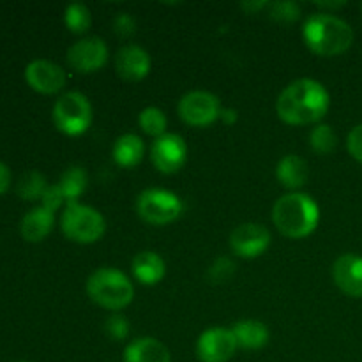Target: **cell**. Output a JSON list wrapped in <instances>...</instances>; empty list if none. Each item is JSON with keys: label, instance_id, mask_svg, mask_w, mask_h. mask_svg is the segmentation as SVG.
Listing matches in <instances>:
<instances>
[{"label": "cell", "instance_id": "1", "mask_svg": "<svg viewBox=\"0 0 362 362\" xmlns=\"http://www.w3.org/2000/svg\"><path fill=\"white\" fill-rule=\"evenodd\" d=\"M329 103V92L320 81L300 78L279 94L276 112L290 126H308L324 119Z\"/></svg>", "mask_w": 362, "mask_h": 362}, {"label": "cell", "instance_id": "2", "mask_svg": "<svg viewBox=\"0 0 362 362\" xmlns=\"http://www.w3.org/2000/svg\"><path fill=\"white\" fill-rule=\"evenodd\" d=\"M272 221L285 237L304 239L318 226L320 209L310 194L290 193L274 204Z\"/></svg>", "mask_w": 362, "mask_h": 362}, {"label": "cell", "instance_id": "3", "mask_svg": "<svg viewBox=\"0 0 362 362\" xmlns=\"http://www.w3.org/2000/svg\"><path fill=\"white\" fill-rule=\"evenodd\" d=\"M303 35L308 48L322 57L341 55L354 42L352 27L329 13H317L308 18Z\"/></svg>", "mask_w": 362, "mask_h": 362}, {"label": "cell", "instance_id": "4", "mask_svg": "<svg viewBox=\"0 0 362 362\" xmlns=\"http://www.w3.org/2000/svg\"><path fill=\"white\" fill-rule=\"evenodd\" d=\"M87 293L95 304L110 311L124 310L133 300L134 288L119 269L103 267L87 279Z\"/></svg>", "mask_w": 362, "mask_h": 362}, {"label": "cell", "instance_id": "5", "mask_svg": "<svg viewBox=\"0 0 362 362\" xmlns=\"http://www.w3.org/2000/svg\"><path fill=\"white\" fill-rule=\"evenodd\" d=\"M60 228L69 240L80 244H92L103 237L106 230L101 212L78 202L67 204L60 218Z\"/></svg>", "mask_w": 362, "mask_h": 362}, {"label": "cell", "instance_id": "6", "mask_svg": "<svg viewBox=\"0 0 362 362\" xmlns=\"http://www.w3.org/2000/svg\"><path fill=\"white\" fill-rule=\"evenodd\" d=\"M53 124L67 136H80L92 124V106L81 92H67L53 106Z\"/></svg>", "mask_w": 362, "mask_h": 362}, {"label": "cell", "instance_id": "7", "mask_svg": "<svg viewBox=\"0 0 362 362\" xmlns=\"http://www.w3.org/2000/svg\"><path fill=\"white\" fill-rule=\"evenodd\" d=\"M184 205L175 193L159 187L145 189L136 200V212L144 221L151 225H168L180 218Z\"/></svg>", "mask_w": 362, "mask_h": 362}, {"label": "cell", "instance_id": "8", "mask_svg": "<svg viewBox=\"0 0 362 362\" xmlns=\"http://www.w3.org/2000/svg\"><path fill=\"white\" fill-rule=\"evenodd\" d=\"M179 115L186 124L194 127L211 126L221 117V103L214 94L205 90H193L179 101Z\"/></svg>", "mask_w": 362, "mask_h": 362}, {"label": "cell", "instance_id": "9", "mask_svg": "<svg viewBox=\"0 0 362 362\" xmlns=\"http://www.w3.org/2000/svg\"><path fill=\"white\" fill-rule=\"evenodd\" d=\"M187 158V147L182 136L166 133L156 138L151 148V159L161 173H177Z\"/></svg>", "mask_w": 362, "mask_h": 362}, {"label": "cell", "instance_id": "10", "mask_svg": "<svg viewBox=\"0 0 362 362\" xmlns=\"http://www.w3.org/2000/svg\"><path fill=\"white\" fill-rule=\"evenodd\" d=\"M108 60V46L101 37H85L74 42L67 52V62L78 73H94Z\"/></svg>", "mask_w": 362, "mask_h": 362}, {"label": "cell", "instance_id": "11", "mask_svg": "<svg viewBox=\"0 0 362 362\" xmlns=\"http://www.w3.org/2000/svg\"><path fill=\"white\" fill-rule=\"evenodd\" d=\"M237 339L232 331L214 327L205 331L197 343L198 359L202 362H228L237 350Z\"/></svg>", "mask_w": 362, "mask_h": 362}, {"label": "cell", "instance_id": "12", "mask_svg": "<svg viewBox=\"0 0 362 362\" xmlns=\"http://www.w3.org/2000/svg\"><path fill=\"white\" fill-rule=\"evenodd\" d=\"M271 244V232L260 223H244L230 235V247L240 258H257Z\"/></svg>", "mask_w": 362, "mask_h": 362}, {"label": "cell", "instance_id": "13", "mask_svg": "<svg viewBox=\"0 0 362 362\" xmlns=\"http://www.w3.org/2000/svg\"><path fill=\"white\" fill-rule=\"evenodd\" d=\"M25 80L41 94H55L66 85V73L62 67L46 59L32 60L25 69Z\"/></svg>", "mask_w": 362, "mask_h": 362}, {"label": "cell", "instance_id": "14", "mask_svg": "<svg viewBox=\"0 0 362 362\" xmlns=\"http://www.w3.org/2000/svg\"><path fill=\"white\" fill-rule=\"evenodd\" d=\"M332 278L339 290L350 297H362V257L341 255L332 265Z\"/></svg>", "mask_w": 362, "mask_h": 362}, {"label": "cell", "instance_id": "15", "mask_svg": "<svg viewBox=\"0 0 362 362\" xmlns=\"http://www.w3.org/2000/svg\"><path fill=\"white\" fill-rule=\"evenodd\" d=\"M151 57L144 48L136 45L124 46L115 57V69L126 81H140L151 71Z\"/></svg>", "mask_w": 362, "mask_h": 362}, {"label": "cell", "instance_id": "16", "mask_svg": "<svg viewBox=\"0 0 362 362\" xmlns=\"http://www.w3.org/2000/svg\"><path fill=\"white\" fill-rule=\"evenodd\" d=\"M53 223H55V212L48 211L41 205V207H35L32 211H28L23 216L20 225L21 237H23L27 243H41L53 228Z\"/></svg>", "mask_w": 362, "mask_h": 362}, {"label": "cell", "instance_id": "17", "mask_svg": "<svg viewBox=\"0 0 362 362\" xmlns=\"http://www.w3.org/2000/svg\"><path fill=\"white\" fill-rule=\"evenodd\" d=\"M124 362H172V356L158 339L140 338L126 346Z\"/></svg>", "mask_w": 362, "mask_h": 362}, {"label": "cell", "instance_id": "18", "mask_svg": "<svg viewBox=\"0 0 362 362\" xmlns=\"http://www.w3.org/2000/svg\"><path fill=\"white\" fill-rule=\"evenodd\" d=\"M133 274L141 285L152 286L158 285L166 274V264L154 251H144L138 253L133 260Z\"/></svg>", "mask_w": 362, "mask_h": 362}, {"label": "cell", "instance_id": "19", "mask_svg": "<svg viewBox=\"0 0 362 362\" xmlns=\"http://www.w3.org/2000/svg\"><path fill=\"white\" fill-rule=\"evenodd\" d=\"M276 177L285 187L297 189V187H303L306 184L308 177H310V168H308L306 161L300 159L299 156L288 154L278 163Z\"/></svg>", "mask_w": 362, "mask_h": 362}, {"label": "cell", "instance_id": "20", "mask_svg": "<svg viewBox=\"0 0 362 362\" xmlns=\"http://www.w3.org/2000/svg\"><path fill=\"white\" fill-rule=\"evenodd\" d=\"M144 141L136 134H122L120 138H117V141L113 144L112 156L115 159V163L122 168H133L138 163L144 159Z\"/></svg>", "mask_w": 362, "mask_h": 362}, {"label": "cell", "instance_id": "21", "mask_svg": "<svg viewBox=\"0 0 362 362\" xmlns=\"http://www.w3.org/2000/svg\"><path fill=\"white\" fill-rule=\"evenodd\" d=\"M232 332L237 339V345L246 350H258L269 341V329L258 320L237 322Z\"/></svg>", "mask_w": 362, "mask_h": 362}, {"label": "cell", "instance_id": "22", "mask_svg": "<svg viewBox=\"0 0 362 362\" xmlns=\"http://www.w3.org/2000/svg\"><path fill=\"white\" fill-rule=\"evenodd\" d=\"M88 177L81 166H71L64 172V175L60 177V189H62L64 198H66L67 204H73L78 202V198L81 197L85 189H87Z\"/></svg>", "mask_w": 362, "mask_h": 362}, {"label": "cell", "instance_id": "23", "mask_svg": "<svg viewBox=\"0 0 362 362\" xmlns=\"http://www.w3.org/2000/svg\"><path fill=\"white\" fill-rule=\"evenodd\" d=\"M64 21H66V27L69 28L73 34H83L90 28L92 25V16L90 11L85 4H71L66 7V13H64Z\"/></svg>", "mask_w": 362, "mask_h": 362}, {"label": "cell", "instance_id": "24", "mask_svg": "<svg viewBox=\"0 0 362 362\" xmlns=\"http://www.w3.org/2000/svg\"><path fill=\"white\" fill-rule=\"evenodd\" d=\"M46 179L41 175L39 172H35V170H32V172L25 173L23 177L20 179V182H18V187H16V193L20 194L23 200H41L42 194H45L46 191Z\"/></svg>", "mask_w": 362, "mask_h": 362}, {"label": "cell", "instance_id": "25", "mask_svg": "<svg viewBox=\"0 0 362 362\" xmlns=\"http://www.w3.org/2000/svg\"><path fill=\"white\" fill-rule=\"evenodd\" d=\"M138 122H140V127L151 136H163L166 134V126H168V120H166V115L163 113V110L156 108V106H148L138 117Z\"/></svg>", "mask_w": 362, "mask_h": 362}, {"label": "cell", "instance_id": "26", "mask_svg": "<svg viewBox=\"0 0 362 362\" xmlns=\"http://www.w3.org/2000/svg\"><path fill=\"white\" fill-rule=\"evenodd\" d=\"M310 144L313 147L315 152L318 154H331L332 151L338 145V138H336L334 131L327 124H320V126L315 127L310 134Z\"/></svg>", "mask_w": 362, "mask_h": 362}, {"label": "cell", "instance_id": "27", "mask_svg": "<svg viewBox=\"0 0 362 362\" xmlns=\"http://www.w3.org/2000/svg\"><path fill=\"white\" fill-rule=\"evenodd\" d=\"M271 16L279 21H293L300 16V6L296 2H272L269 4Z\"/></svg>", "mask_w": 362, "mask_h": 362}, {"label": "cell", "instance_id": "28", "mask_svg": "<svg viewBox=\"0 0 362 362\" xmlns=\"http://www.w3.org/2000/svg\"><path fill=\"white\" fill-rule=\"evenodd\" d=\"M105 329L110 338H113L115 341H120V339H126L127 334H129V322L122 315H112L106 320Z\"/></svg>", "mask_w": 362, "mask_h": 362}, {"label": "cell", "instance_id": "29", "mask_svg": "<svg viewBox=\"0 0 362 362\" xmlns=\"http://www.w3.org/2000/svg\"><path fill=\"white\" fill-rule=\"evenodd\" d=\"M233 269H235V265H233L232 260H228V258H219V260L212 265L211 271H209V278L214 283H223L233 274Z\"/></svg>", "mask_w": 362, "mask_h": 362}, {"label": "cell", "instance_id": "30", "mask_svg": "<svg viewBox=\"0 0 362 362\" xmlns=\"http://www.w3.org/2000/svg\"><path fill=\"white\" fill-rule=\"evenodd\" d=\"M41 202H42V207L48 209V211H52V212H55L57 209H59L60 205L66 202V198H64L62 189H60L59 184H53V186L46 187V191H45V194H42Z\"/></svg>", "mask_w": 362, "mask_h": 362}, {"label": "cell", "instance_id": "31", "mask_svg": "<svg viewBox=\"0 0 362 362\" xmlns=\"http://www.w3.org/2000/svg\"><path fill=\"white\" fill-rule=\"evenodd\" d=\"M113 28H115V32L120 37H129V35H133L134 30H136V21H134V18L131 16V14L120 13L119 16L113 20Z\"/></svg>", "mask_w": 362, "mask_h": 362}, {"label": "cell", "instance_id": "32", "mask_svg": "<svg viewBox=\"0 0 362 362\" xmlns=\"http://www.w3.org/2000/svg\"><path fill=\"white\" fill-rule=\"evenodd\" d=\"M346 147H349V152L352 154V158L362 163V124L350 131Z\"/></svg>", "mask_w": 362, "mask_h": 362}, {"label": "cell", "instance_id": "33", "mask_svg": "<svg viewBox=\"0 0 362 362\" xmlns=\"http://www.w3.org/2000/svg\"><path fill=\"white\" fill-rule=\"evenodd\" d=\"M11 186V170L9 166L0 163V194L6 193Z\"/></svg>", "mask_w": 362, "mask_h": 362}, {"label": "cell", "instance_id": "34", "mask_svg": "<svg viewBox=\"0 0 362 362\" xmlns=\"http://www.w3.org/2000/svg\"><path fill=\"white\" fill-rule=\"evenodd\" d=\"M265 6H269V4L267 2H244V4H240V7H243V9H246V11H250V13H257V11L264 9Z\"/></svg>", "mask_w": 362, "mask_h": 362}, {"label": "cell", "instance_id": "35", "mask_svg": "<svg viewBox=\"0 0 362 362\" xmlns=\"http://www.w3.org/2000/svg\"><path fill=\"white\" fill-rule=\"evenodd\" d=\"M221 117H223V120H225L226 124H233L237 120V115H235V112H233V110H223Z\"/></svg>", "mask_w": 362, "mask_h": 362}, {"label": "cell", "instance_id": "36", "mask_svg": "<svg viewBox=\"0 0 362 362\" xmlns=\"http://www.w3.org/2000/svg\"><path fill=\"white\" fill-rule=\"evenodd\" d=\"M320 7H324V9H327V7H341L345 6V2H324V4H318Z\"/></svg>", "mask_w": 362, "mask_h": 362}, {"label": "cell", "instance_id": "37", "mask_svg": "<svg viewBox=\"0 0 362 362\" xmlns=\"http://www.w3.org/2000/svg\"><path fill=\"white\" fill-rule=\"evenodd\" d=\"M21 362H25V361H21Z\"/></svg>", "mask_w": 362, "mask_h": 362}]
</instances>
